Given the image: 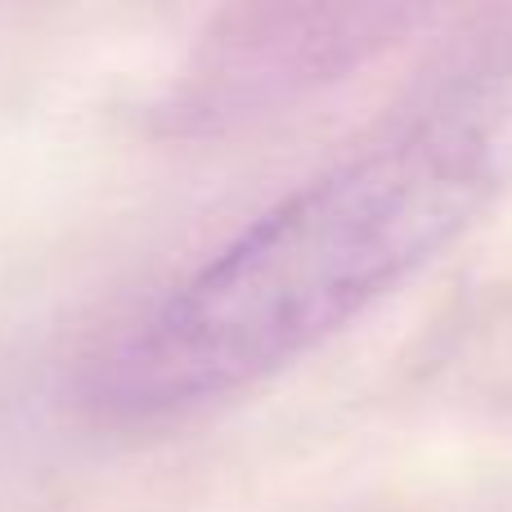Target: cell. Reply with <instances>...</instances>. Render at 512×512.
I'll return each mask as SVG.
<instances>
[{"instance_id":"6da1fadb","label":"cell","mask_w":512,"mask_h":512,"mask_svg":"<svg viewBox=\"0 0 512 512\" xmlns=\"http://www.w3.org/2000/svg\"><path fill=\"white\" fill-rule=\"evenodd\" d=\"M512 185V32L198 265L99 369L117 418L234 396L360 319Z\"/></svg>"}]
</instances>
